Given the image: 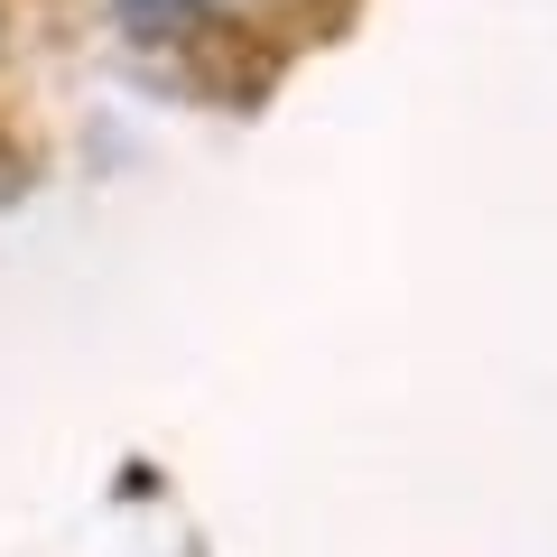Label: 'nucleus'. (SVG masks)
I'll return each mask as SVG.
<instances>
[{
    "label": "nucleus",
    "mask_w": 557,
    "mask_h": 557,
    "mask_svg": "<svg viewBox=\"0 0 557 557\" xmlns=\"http://www.w3.org/2000/svg\"><path fill=\"white\" fill-rule=\"evenodd\" d=\"M112 20L131 28L139 47H177V38H196V28H214V10H205V0H112Z\"/></svg>",
    "instance_id": "nucleus-1"
},
{
    "label": "nucleus",
    "mask_w": 557,
    "mask_h": 557,
    "mask_svg": "<svg viewBox=\"0 0 557 557\" xmlns=\"http://www.w3.org/2000/svg\"><path fill=\"white\" fill-rule=\"evenodd\" d=\"M205 10H214V20H233V10H251V0H205Z\"/></svg>",
    "instance_id": "nucleus-2"
}]
</instances>
